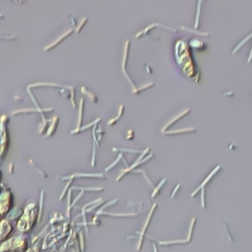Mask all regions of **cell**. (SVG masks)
Segmentation results:
<instances>
[{"label":"cell","mask_w":252,"mask_h":252,"mask_svg":"<svg viewBox=\"0 0 252 252\" xmlns=\"http://www.w3.org/2000/svg\"><path fill=\"white\" fill-rule=\"evenodd\" d=\"M83 103H84V99H81V106H80V112H79V119H78V129L76 130V132L79 130L80 126H81V116H82V109H83Z\"/></svg>","instance_id":"1"},{"label":"cell","mask_w":252,"mask_h":252,"mask_svg":"<svg viewBox=\"0 0 252 252\" xmlns=\"http://www.w3.org/2000/svg\"><path fill=\"white\" fill-rule=\"evenodd\" d=\"M189 111V109L188 110L185 111V112H182V114H180V115H178L177 117H176V118H173V120H171V121H170V122L168 123V124H167V125L165 126V127L163 128L162 131H164V130H165L166 128H167V127H169V126L170 125V124H172V123L175 122V121H176V120L179 119V118H180V117L183 116L184 115H185V113H186L187 112H188Z\"/></svg>","instance_id":"2"},{"label":"cell","mask_w":252,"mask_h":252,"mask_svg":"<svg viewBox=\"0 0 252 252\" xmlns=\"http://www.w3.org/2000/svg\"><path fill=\"white\" fill-rule=\"evenodd\" d=\"M85 21H87V18H85V19H83V21L81 22V24H80L79 26H78V28H77V32H79V31H81V28H82L83 25H84V24H85Z\"/></svg>","instance_id":"3"}]
</instances>
